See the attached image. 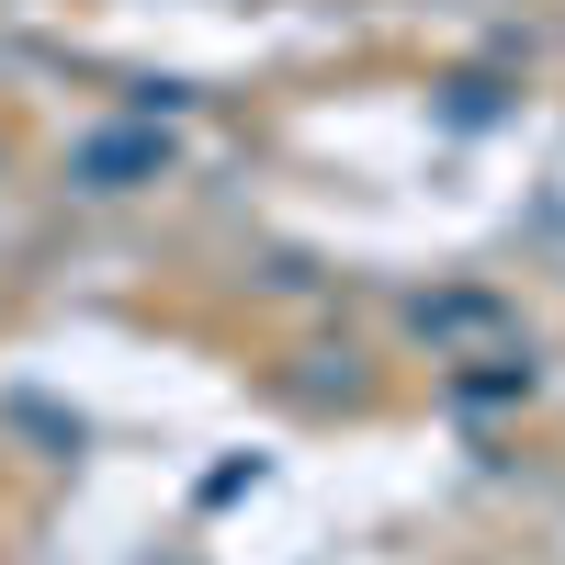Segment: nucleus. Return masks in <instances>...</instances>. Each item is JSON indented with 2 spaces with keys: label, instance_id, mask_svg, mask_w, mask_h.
<instances>
[{
  "label": "nucleus",
  "instance_id": "nucleus-1",
  "mask_svg": "<svg viewBox=\"0 0 565 565\" xmlns=\"http://www.w3.org/2000/svg\"><path fill=\"white\" fill-rule=\"evenodd\" d=\"M170 148H159V136H90V148H79V181H90V193H125V181H148Z\"/></svg>",
  "mask_w": 565,
  "mask_h": 565
}]
</instances>
